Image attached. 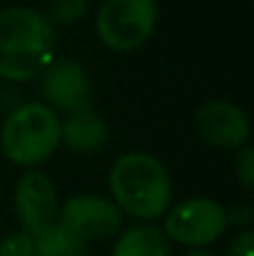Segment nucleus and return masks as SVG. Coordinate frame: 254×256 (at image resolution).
I'll list each match as a JSON object with an SVG mask.
<instances>
[{
  "mask_svg": "<svg viewBox=\"0 0 254 256\" xmlns=\"http://www.w3.org/2000/svg\"><path fill=\"white\" fill-rule=\"evenodd\" d=\"M55 60V30L30 8L0 10V78L30 80Z\"/></svg>",
  "mask_w": 254,
  "mask_h": 256,
  "instance_id": "nucleus-1",
  "label": "nucleus"
},
{
  "mask_svg": "<svg viewBox=\"0 0 254 256\" xmlns=\"http://www.w3.org/2000/svg\"><path fill=\"white\" fill-rule=\"evenodd\" d=\"M115 202L137 219H157L172 199V182L160 160L145 152L122 154L110 170Z\"/></svg>",
  "mask_w": 254,
  "mask_h": 256,
  "instance_id": "nucleus-2",
  "label": "nucleus"
},
{
  "mask_svg": "<svg viewBox=\"0 0 254 256\" xmlns=\"http://www.w3.org/2000/svg\"><path fill=\"white\" fill-rule=\"evenodd\" d=\"M60 144V120L48 104H23L3 124L0 147L15 164L33 167L48 160Z\"/></svg>",
  "mask_w": 254,
  "mask_h": 256,
  "instance_id": "nucleus-3",
  "label": "nucleus"
},
{
  "mask_svg": "<svg viewBox=\"0 0 254 256\" xmlns=\"http://www.w3.org/2000/svg\"><path fill=\"white\" fill-rule=\"evenodd\" d=\"M155 0H105L97 12V35L110 50H137L157 28Z\"/></svg>",
  "mask_w": 254,
  "mask_h": 256,
  "instance_id": "nucleus-4",
  "label": "nucleus"
},
{
  "mask_svg": "<svg viewBox=\"0 0 254 256\" xmlns=\"http://www.w3.org/2000/svg\"><path fill=\"white\" fill-rule=\"evenodd\" d=\"M227 209L212 199H187L174 204L165 219V232L177 244L202 249L219 239L227 229Z\"/></svg>",
  "mask_w": 254,
  "mask_h": 256,
  "instance_id": "nucleus-5",
  "label": "nucleus"
},
{
  "mask_svg": "<svg viewBox=\"0 0 254 256\" xmlns=\"http://www.w3.org/2000/svg\"><path fill=\"white\" fill-rule=\"evenodd\" d=\"M60 226L75 234L80 242H97L110 239L122 226V212L102 196H73L60 212Z\"/></svg>",
  "mask_w": 254,
  "mask_h": 256,
  "instance_id": "nucleus-6",
  "label": "nucleus"
},
{
  "mask_svg": "<svg viewBox=\"0 0 254 256\" xmlns=\"http://www.w3.org/2000/svg\"><path fill=\"white\" fill-rule=\"evenodd\" d=\"M15 214L33 239L58 224V194L53 182L40 172H28L15 186Z\"/></svg>",
  "mask_w": 254,
  "mask_h": 256,
  "instance_id": "nucleus-7",
  "label": "nucleus"
},
{
  "mask_svg": "<svg viewBox=\"0 0 254 256\" xmlns=\"http://www.w3.org/2000/svg\"><path fill=\"white\" fill-rule=\"evenodd\" d=\"M199 137L214 150H242L249 137L247 114L227 100H214L199 107L194 117Z\"/></svg>",
  "mask_w": 254,
  "mask_h": 256,
  "instance_id": "nucleus-8",
  "label": "nucleus"
},
{
  "mask_svg": "<svg viewBox=\"0 0 254 256\" xmlns=\"http://www.w3.org/2000/svg\"><path fill=\"white\" fill-rule=\"evenodd\" d=\"M43 94L55 110L73 114L90 107V80L75 60H53L43 75Z\"/></svg>",
  "mask_w": 254,
  "mask_h": 256,
  "instance_id": "nucleus-9",
  "label": "nucleus"
},
{
  "mask_svg": "<svg viewBox=\"0 0 254 256\" xmlns=\"http://www.w3.org/2000/svg\"><path fill=\"white\" fill-rule=\"evenodd\" d=\"M60 140L73 152H95L107 142V124L90 107L73 112L65 122H60Z\"/></svg>",
  "mask_w": 254,
  "mask_h": 256,
  "instance_id": "nucleus-10",
  "label": "nucleus"
},
{
  "mask_svg": "<svg viewBox=\"0 0 254 256\" xmlns=\"http://www.w3.org/2000/svg\"><path fill=\"white\" fill-rule=\"evenodd\" d=\"M112 256H169V244L155 226H132L117 239Z\"/></svg>",
  "mask_w": 254,
  "mask_h": 256,
  "instance_id": "nucleus-11",
  "label": "nucleus"
},
{
  "mask_svg": "<svg viewBox=\"0 0 254 256\" xmlns=\"http://www.w3.org/2000/svg\"><path fill=\"white\" fill-rule=\"evenodd\" d=\"M33 256H85V244L65 226L55 224L50 232L35 239Z\"/></svg>",
  "mask_w": 254,
  "mask_h": 256,
  "instance_id": "nucleus-12",
  "label": "nucleus"
},
{
  "mask_svg": "<svg viewBox=\"0 0 254 256\" xmlns=\"http://www.w3.org/2000/svg\"><path fill=\"white\" fill-rule=\"evenodd\" d=\"M85 8H87V0H53L50 2V18H45V20L50 25L53 22L68 25V22H73L83 15Z\"/></svg>",
  "mask_w": 254,
  "mask_h": 256,
  "instance_id": "nucleus-13",
  "label": "nucleus"
},
{
  "mask_svg": "<svg viewBox=\"0 0 254 256\" xmlns=\"http://www.w3.org/2000/svg\"><path fill=\"white\" fill-rule=\"evenodd\" d=\"M33 249H35V239L20 232V234H10L8 239H3L0 256H33Z\"/></svg>",
  "mask_w": 254,
  "mask_h": 256,
  "instance_id": "nucleus-14",
  "label": "nucleus"
},
{
  "mask_svg": "<svg viewBox=\"0 0 254 256\" xmlns=\"http://www.w3.org/2000/svg\"><path fill=\"white\" fill-rule=\"evenodd\" d=\"M237 179L244 189H252L254 186V152L252 147H242L239 157H237Z\"/></svg>",
  "mask_w": 254,
  "mask_h": 256,
  "instance_id": "nucleus-15",
  "label": "nucleus"
},
{
  "mask_svg": "<svg viewBox=\"0 0 254 256\" xmlns=\"http://www.w3.org/2000/svg\"><path fill=\"white\" fill-rule=\"evenodd\" d=\"M227 256H254V234L242 232L227 249Z\"/></svg>",
  "mask_w": 254,
  "mask_h": 256,
  "instance_id": "nucleus-16",
  "label": "nucleus"
},
{
  "mask_svg": "<svg viewBox=\"0 0 254 256\" xmlns=\"http://www.w3.org/2000/svg\"><path fill=\"white\" fill-rule=\"evenodd\" d=\"M229 219L247 224V222H249V206H247V204H239V212H227V222H229Z\"/></svg>",
  "mask_w": 254,
  "mask_h": 256,
  "instance_id": "nucleus-17",
  "label": "nucleus"
},
{
  "mask_svg": "<svg viewBox=\"0 0 254 256\" xmlns=\"http://www.w3.org/2000/svg\"><path fill=\"white\" fill-rule=\"evenodd\" d=\"M187 256H214L212 252H207V249H192Z\"/></svg>",
  "mask_w": 254,
  "mask_h": 256,
  "instance_id": "nucleus-18",
  "label": "nucleus"
}]
</instances>
